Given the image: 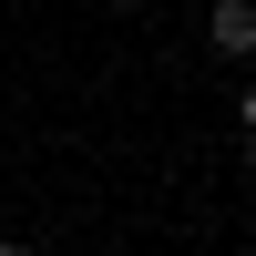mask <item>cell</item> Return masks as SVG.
Wrapping results in <instances>:
<instances>
[{"instance_id": "obj_1", "label": "cell", "mask_w": 256, "mask_h": 256, "mask_svg": "<svg viewBox=\"0 0 256 256\" xmlns=\"http://www.w3.org/2000/svg\"><path fill=\"white\" fill-rule=\"evenodd\" d=\"M205 31H216V52H256V0H216Z\"/></svg>"}, {"instance_id": "obj_2", "label": "cell", "mask_w": 256, "mask_h": 256, "mask_svg": "<svg viewBox=\"0 0 256 256\" xmlns=\"http://www.w3.org/2000/svg\"><path fill=\"white\" fill-rule=\"evenodd\" d=\"M236 123H246V144H256V92H246V102H236Z\"/></svg>"}]
</instances>
